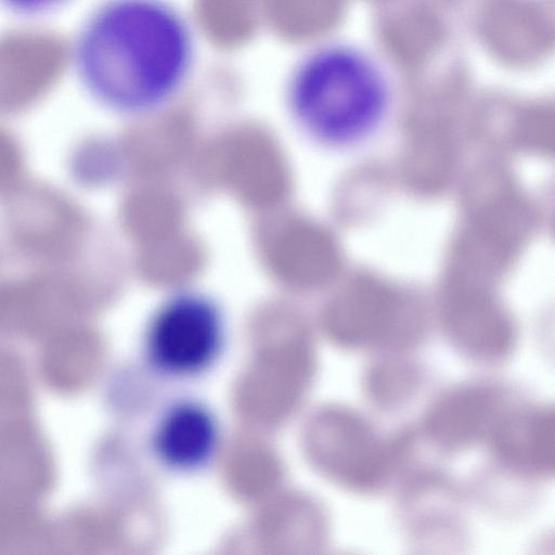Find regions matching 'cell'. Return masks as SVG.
<instances>
[{
  "label": "cell",
  "mask_w": 555,
  "mask_h": 555,
  "mask_svg": "<svg viewBox=\"0 0 555 555\" xmlns=\"http://www.w3.org/2000/svg\"><path fill=\"white\" fill-rule=\"evenodd\" d=\"M283 100L291 124L305 141L345 154L383 134L392 117L395 87L373 52L351 41L327 40L292 65Z\"/></svg>",
  "instance_id": "2"
},
{
  "label": "cell",
  "mask_w": 555,
  "mask_h": 555,
  "mask_svg": "<svg viewBox=\"0 0 555 555\" xmlns=\"http://www.w3.org/2000/svg\"><path fill=\"white\" fill-rule=\"evenodd\" d=\"M528 453L545 472L555 473V410L545 412L531 423Z\"/></svg>",
  "instance_id": "8"
},
{
  "label": "cell",
  "mask_w": 555,
  "mask_h": 555,
  "mask_svg": "<svg viewBox=\"0 0 555 555\" xmlns=\"http://www.w3.org/2000/svg\"><path fill=\"white\" fill-rule=\"evenodd\" d=\"M479 31L486 47L513 65L535 62L555 46V20L534 0H490Z\"/></svg>",
  "instance_id": "4"
},
{
  "label": "cell",
  "mask_w": 555,
  "mask_h": 555,
  "mask_svg": "<svg viewBox=\"0 0 555 555\" xmlns=\"http://www.w3.org/2000/svg\"><path fill=\"white\" fill-rule=\"evenodd\" d=\"M217 424L206 405L184 399L170 404L155 424L152 450L158 462L177 473L203 468L217 444Z\"/></svg>",
  "instance_id": "5"
},
{
  "label": "cell",
  "mask_w": 555,
  "mask_h": 555,
  "mask_svg": "<svg viewBox=\"0 0 555 555\" xmlns=\"http://www.w3.org/2000/svg\"><path fill=\"white\" fill-rule=\"evenodd\" d=\"M224 338V315L211 296L183 289L166 297L144 333V357L157 373L188 378L206 372Z\"/></svg>",
  "instance_id": "3"
},
{
  "label": "cell",
  "mask_w": 555,
  "mask_h": 555,
  "mask_svg": "<svg viewBox=\"0 0 555 555\" xmlns=\"http://www.w3.org/2000/svg\"><path fill=\"white\" fill-rule=\"evenodd\" d=\"M1 2L10 12L16 15L35 17L60 9L68 0H1Z\"/></svg>",
  "instance_id": "9"
},
{
  "label": "cell",
  "mask_w": 555,
  "mask_h": 555,
  "mask_svg": "<svg viewBox=\"0 0 555 555\" xmlns=\"http://www.w3.org/2000/svg\"><path fill=\"white\" fill-rule=\"evenodd\" d=\"M461 312L466 341L481 358L493 359L508 350L513 325L489 288L472 286L463 298Z\"/></svg>",
  "instance_id": "6"
},
{
  "label": "cell",
  "mask_w": 555,
  "mask_h": 555,
  "mask_svg": "<svg viewBox=\"0 0 555 555\" xmlns=\"http://www.w3.org/2000/svg\"><path fill=\"white\" fill-rule=\"evenodd\" d=\"M195 54L193 29L169 0H102L74 36L70 64L96 104L142 116L181 92Z\"/></svg>",
  "instance_id": "1"
},
{
  "label": "cell",
  "mask_w": 555,
  "mask_h": 555,
  "mask_svg": "<svg viewBox=\"0 0 555 555\" xmlns=\"http://www.w3.org/2000/svg\"><path fill=\"white\" fill-rule=\"evenodd\" d=\"M514 135L521 149L555 156V104H538L525 109L516 121Z\"/></svg>",
  "instance_id": "7"
},
{
  "label": "cell",
  "mask_w": 555,
  "mask_h": 555,
  "mask_svg": "<svg viewBox=\"0 0 555 555\" xmlns=\"http://www.w3.org/2000/svg\"><path fill=\"white\" fill-rule=\"evenodd\" d=\"M554 230H555V221H554Z\"/></svg>",
  "instance_id": "10"
}]
</instances>
